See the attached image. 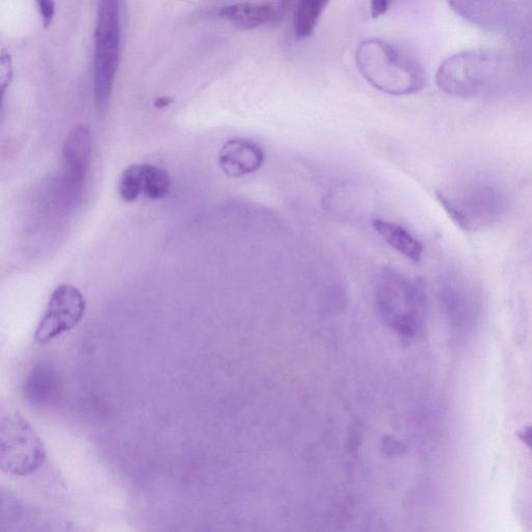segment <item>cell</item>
Masks as SVG:
<instances>
[{
  "mask_svg": "<svg viewBox=\"0 0 532 532\" xmlns=\"http://www.w3.org/2000/svg\"><path fill=\"white\" fill-rule=\"evenodd\" d=\"M3 467L10 473L35 472L45 460L43 445L31 425L18 415L3 423Z\"/></svg>",
  "mask_w": 532,
  "mask_h": 532,
  "instance_id": "obj_6",
  "label": "cell"
},
{
  "mask_svg": "<svg viewBox=\"0 0 532 532\" xmlns=\"http://www.w3.org/2000/svg\"><path fill=\"white\" fill-rule=\"evenodd\" d=\"M447 215L463 230H471L477 220L492 218L500 210V196L487 185L474 186L462 199L451 198L441 192L436 194Z\"/></svg>",
  "mask_w": 532,
  "mask_h": 532,
  "instance_id": "obj_7",
  "label": "cell"
},
{
  "mask_svg": "<svg viewBox=\"0 0 532 532\" xmlns=\"http://www.w3.org/2000/svg\"><path fill=\"white\" fill-rule=\"evenodd\" d=\"M87 302L82 291L69 284L53 290L44 315L35 332L38 344H46L73 330L83 321Z\"/></svg>",
  "mask_w": 532,
  "mask_h": 532,
  "instance_id": "obj_5",
  "label": "cell"
},
{
  "mask_svg": "<svg viewBox=\"0 0 532 532\" xmlns=\"http://www.w3.org/2000/svg\"><path fill=\"white\" fill-rule=\"evenodd\" d=\"M44 28H49L56 15V4L50 0H39L36 3Z\"/></svg>",
  "mask_w": 532,
  "mask_h": 532,
  "instance_id": "obj_17",
  "label": "cell"
},
{
  "mask_svg": "<svg viewBox=\"0 0 532 532\" xmlns=\"http://www.w3.org/2000/svg\"><path fill=\"white\" fill-rule=\"evenodd\" d=\"M91 133L87 126L73 127L63 147L64 178L69 196L82 192L91 163Z\"/></svg>",
  "mask_w": 532,
  "mask_h": 532,
  "instance_id": "obj_8",
  "label": "cell"
},
{
  "mask_svg": "<svg viewBox=\"0 0 532 532\" xmlns=\"http://www.w3.org/2000/svg\"><path fill=\"white\" fill-rule=\"evenodd\" d=\"M264 162L263 150L245 139L227 141L219 152V166L230 178H241L258 171Z\"/></svg>",
  "mask_w": 532,
  "mask_h": 532,
  "instance_id": "obj_10",
  "label": "cell"
},
{
  "mask_svg": "<svg viewBox=\"0 0 532 532\" xmlns=\"http://www.w3.org/2000/svg\"><path fill=\"white\" fill-rule=\"evenodd\" d=\"M377 306L394 332L414 337L424 322L425 301L417 284L394 270H386L377 285Z\"/></svg>",
  "mask_w": 532,
  "mask_h": 532,
  "instance_id": "obj_4",
  "label": "cell"
},
{
  "mask_svg": "<svg viewBox=\"0 0 532 532\" xmlns=\"http://www.w3.org/2000/svg\"><path fill=\"white\" fill-rule=\"evenodd\" d=\"M437 84L447 94L459 97H489L499 94L511 79L507 59L490 50L457 53L442 63Z\"/></svg>",
  "mask_w": 532,
  "mask_h": 532,
  "instance_id": "obj_2",
  "label": "cell"
},
{
  "mask_svg": "<svg viewBox=\"0 0 532 532\" xmlns=\"http://www.w3.org/2000/svg\"><path fill=\"white\" fill-rule=\"evenodd\" d=\"M449 5L465 19L484 28H498L507 19L502 3L455 2Z\"/></svg>",
  "mask_w": 532,
  "mask_h": 532,
  "instance_id": "obj_12",
  "label": "cell"
},
{
  "mask_svg": "<svg viewBox=\"0 0 532 532\" xmlns=\"http://www.w3.org/2000/svg\"><path fill=\"white\" fill-rule=\"evenodd\" d=\"M356 63L369 85L385 94L410 95L427 84V74L419 61L402 46L386 40L362 42L356 52Z\"/></svg>",
  "mask_w": 532,
  "mask_h": 532,
  "instance_id": "obj_1",
  "label": "cell"
},
{
  "mask_svg": "<svg viewBox=\"0 0 532 532\" xmlns=\"http://www.w3.org/2000/svg\"><path fill=\"white\" fill-rule=\"evenodd\" d=\"M13 78V65L10 53L3 50L0 57V86H2V99L5 97L7 88L10 86Z\"/></svg>",
  "mask_w": 532,
  "mask_h": 532,
  "instance_id": "obj_16",
  "label": "cell"
},
{
  "mask_svg": "<svg viewBox=\"0 0 532 532\" xmlns=\"http://www.w3.org/2000/svg\"><path fill=\"white\" fill-rule=\"evenodd\" d=\"M328 5L323 0H303L299 3L294 16V31L298 39H307L313 35Z\"/></svg>",
  "mask_w": 532,
  "mask_h": 532,
  "instance_id": "obj_13",
  "label": "cell"
},
{
  "mask_svg": "<svg viewBox=\"0 0 532 532\" xmlns=\"http://www.w3.org/2000/svg\"><path fill=\"white\" fill-rule=\"evenodd\" d=\"M172 102L173 99L170 97H159L154 100L153 106L155 109L162 110L168 108Z\"/></svg>",
  "mask_w": 532,
  "mask_h": 532,
  "instance_id": "obj_20",
  "label": "cell"
},
{
  "mask_svg": "<svg viewBox=\"0 0 532 532\" xmlns=\"http://www.w3.org/2000/svg\"><path fill=\"white\" fill-rule=\"evenodd\" d=\"M372 226L394 250L410 260L420 261L423 253L422 244L408 230L381 219L374 220Z\"/></svg>",
  "mask_w": 532,
  "mask_h": 532,
  "instance_id": "obj_11",
  "label": "cell"
},
{
  "mask_svg": "<svg viewBox=\"0 0 532 532\" xmlns=\"http://www.w3.org/2000/svg\"><path fill=\"white\" fill-rule=\"evenodd\" d=\"M119 195L124 202L132 203L139 199L142 193L141 166H129L121 175L119 181Z\"/></svg>",
  "mask_w": 532,
  "mask_h": 532,
  "instance_id": "obj_15",
  "label": "cell"
},
{
  "mask_svg": "<svg viewBox=\"0 0 532 532\" xmlns=\"http://www.w3.org/2000/svg\"><path fill=\"white\" fill-rule=\"evenodd\" d=\"M391 6L390 2L386 0H376V2H371L370 4V15L372 18H379L383 16L389 10Z\"/></svg>",
  "mask_w": 532,
  "mask_h": 532,
  "instance_id": "obj_18",
  "label": "cell"
},
{
  "mask_svg": "<svg viewBox=\"0 0 532 532\" xmlns=\"http://www.w3.org/2000/svg\"><path fill=\"white\" fill-rule=\"evenodd\" d=\"M121 52L120 3L98 4L94 32V98L99 116L108 111Z\"/></svg>",
  "mask_w": 532,
  "mask_h": 532,
  "instance_id": "obj_3",
  "label": "cell"
},
{
  "mask_svg": "<svg viewBox=\"0 0 532 532\" xmlns=\"http://www.w3.org/2000/svg\"><path fill=\"white\" fill-rule=\"evenodd\" d=\"M518 437L532 451V425L521 430Z\"/></svg>",
  "mask_w": 532,
  "mask_h": 532,
  "instance_id": "obj_19",
  "label": "cell"
},
{
  "mask_svg": "<svg viewBox=\"0 0 532 532\" xmlns=\"http://www.w3.org/2000/svg\"><path fill=\"white\" fill-rule=\"evenodd\" d=\"M142 193L151 200L163 199L170 193L171 178L167 170L149 164H140Z\"/></svg>",
  "mask_w": 532,
  "mask_h": 532,
  "instance_id": "obj_14",
  "label": "cell"
},
{
  "mask_svg": "<svg viewBox=\"0 0 532 532\" xmlns=\"http://www.w3.org/2000/svg\"><path fill=\"white\" fill-rule=\"evenodd\" d=\"M285 10L283 2H243L222 8L220 16L239 30L252 31L278 22Z\"/></svg>",
  "mask_w": 532,
  "mask_h": 532,
  "instance_id": "obj_9",
  "label": "cell"
}]
</instances>
